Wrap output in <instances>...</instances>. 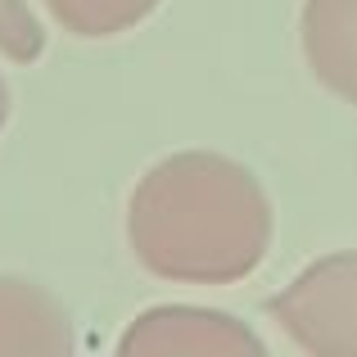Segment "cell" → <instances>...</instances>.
Masks as SVG:
<instances>
[{
	"instance_id": "6da1fadb",
	"label": "cell",
	"mask_w": 357,
	"mask_h": 357,
	"mask_svg": "<svg viewBox=\"0 0 357 357\" xmlns=\"http://www.w3.org/2000/svg\"><path fill=\"white\" fill-rule=\"evenodd\" d=\"M271 199L244 163L185 149L154 163L127 204L140 267L181 285H236L271 249Z\"/></svg>"
},
{
	"instance_id": "3957f363",
	"label": "cell",
	"mask_w": 357,
	"mask_h": 357,
	"mask_svg": "<svg viewBox=\"0 0 357 357\" xmlns=\"http://www.w3.org/2000/svg\"><path fill=\"white\" fill-rule=\"evenodd\" d=\"M122 357H262L267 344L236 321L231 312L213 307H149L131 321V331L118 340Z\"/></svg>"
},
{
	"instance_id": "7a4b0ae2",
	"label": "cell",
	"mask_w": 357,
	"mask_h": 357,
	"mask_svg": "<svg viewBox=\"0 0 357 357\" xmlns=\"http://www.w3.org/2000/svg\"><path fill=\"white\" fill-rule=\"evenodd\" d=\"M267 312L312 357H357V249L326 253L303 267Z\"/></svg>"
},
{
	"instance_id": "8992f818",
	"label": "cell",
	"mask_w": 357,
	"mask_h": 357,
	"mask_svg": "<svg viewBox=\"0 0 357 357\" xmlns=\"http://www.w3.org/2000/svg\"><path fill=\"white\" fill-rule=\"evenodd\" d=\"M54 23L73 36H118L127 27L145 23L158 9V0H45Z\"/></svg>"
},
{
	"instance_id": "277c9868",
	"label": "cell",
	"mask_w": 357,
	"mask_h": 357,
	"mask_svg": "<svg viewBox=\"0 0 357 357\" xmlns=\"http://www.w3.org/2000/svg\"><path fill=\"white\" fill-rule=\"evenodd\" d=\"M68 312L41 285L0 276V357H68Z\"/></svg>"
},
{
	"instance_id": "ba28073f",
	"label": "cell",
	"mask_w": 357,
	"mask_h": 357,
	"mask_svg": "<svg viewBox=\"0 0 357 357\" xmlns=\"http://www.w3.org/2000/svg\"><path fill=\"white\" fill-rule=\"evenodd\" d=\"M5 118H9V91H5V82H0V127H5Z\"/></svg>"
},
{
	"instance_id": "52a82bcc",
	"label": "cell",
	"mask_w": 357,
	"mask_h": 357,
	"mask_svg": "<svg viewBox=\"0 0 357 357\" xmlns=\"http://www.w3.org/2000/svg\"><path fill=\"white\" fill-rule=\"evenodd\" d=\"M45 50V32L27 0H0V54L14 63H32Z\"/></svg>"
},
{
	"instance_id": "5b68a950",
	"label": "cell",
	"mask_w": 357,
	"mask_h": 357,
	"mask_svg": "<svg viewBox=\"0 0 357 357\" xmlns=\"http://www.w3.org/2000/svg\"><path fill=\"white\" fill-rule=\"evenodd\" d=\"M303 59L331 96L357 105V0H303Z\"/></svg>"
}]
</instances>
